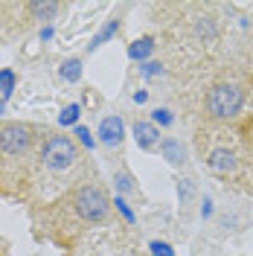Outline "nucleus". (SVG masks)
Wrapping results in <instances>:
<instances>
[{
    "label": "nucleus",
    "mask_w": 253,
    "mask_h": 256,
    "mask_svg": "<svg viewBox=\"0 0 253 256\" xmlns=\"http://www.w3.org/2000/svg\"><path fill=\"white\" fill-rule=\"evenodd\" d=\"M122 137H126V122H122V116H105V120L99 122V131H96V140H99V143L120 146Z\"/></svg>",
    "instance_id": "obj_5"
},
{
    "label": "nucleus",
    "mask_w": 253,
    "mask_h": 256,
    "mask_svg": "<svg viewBox=\"0 0 253 256\" xmlns=\"http://www.w3.org/2000/svg\"><path fill=\"white\" fill-rule=\"evenodd\" d=\"M148 250H152L154 256H174V248H172V244H169V242H158V239L148 244Z\"/></svg>",
    "instance_id": "obj_21"
},
{
    "label": "nucleus",
    "mask_w": 253,
    "mask_h": 256,
    "mask_svg": "<svg viewBox=\"0 0 253 256\" xmlns=\"http://www.w3.org/2000/svg\"><path fill=\"white\" fill-rule=\"evenodd\" d=\"M38 35H41V41H50V38H52V26H41V32H38Z\"/></svg>",
    "instance_id": "obj_24"
},
{
    "label": "nucleus",
    "mask_w": 253,
    "mask_h": 256,
    "mask_svg": "<svg viewBox=\"0 0 253 256\" xmlns=\"http://www.w3.org/2000/svg\"><path fill=\"white\" fill-rule=\"evenodd\" d=\"M152 122L158 128H169L174 122V114L169 111V108H154V111H152Z\"/></svg>",
    "instance_id": "obj_19"
},
{
    "label": "nucleus",
    "mask_w": 253,
    "mask_h": 256,
    "mask_svg": "<svg viewBox=\"0 0 253 256\" xmlns=\"http://www.w3.org/2000/svg\"><path fill=\"white\" fill-rule=\"evenodd\" d=\"M140 73L146 76V79H160V76H163V64L160 62H146L140 67Z\"/></svg>",
    "instance_id": "obj_20"
},
{
    "label": "nucleus",
    "mask_w": 253,
    "mask_h": 256,
    "mask_svg": "<svg viewBox=\"0 0 253 256\" xmlns=\"http://www.w3.org/2000/svg\"><path fill=\"white\" fill-rule=\"evenodd\" d=\"M158 148H160V154H163V160L172 163V166H180L186 160V148H184L180 140H174V137H163Z\"/></svg>",
    "instance_id": "obj_8"
},
{
    "label": "nucleus",
    "mask_w": 253,
    "mask_h": 256,
    "mask_svg": "<svg viewBox=\"0 0 253 256\" xmlns=\"http://www.w3.org/2000/svg\"><path fill=\"white\" fill-rule=\"evenodd\" d=\"M73 207L84 222H102L108 216V210H111V201L99 186H82L73 195Z\"/></svg>",
    "instance_id": "obj_3"
},
{
    "label": "nucleus",
    "mask_w": 253,
    "mask_h": 256,
    "mask_svg": "<svg viewBox=\"0 0 253 256\" xmlns=\"http://www.w3.org/2000/svg\"><path fill=\"white\" fill-rule=\"evenodd\" d=\"M15 84H18L15 70L3 67V70H0V99H9V96L15 94Z\"/></svg>",
    "instance_id": "obj_14"
},
{
    "label": "nucleus",
    "mask_w": 253,
    "mask_h": 256,
    "mask_svg": "<svg viewBox=\"0 0 253 256\" xmlns=\"http://www.w3.org/2000/svg\"><path fill=\"white\" fill-rule=\"evenodd\" d=\"M73 137H76L84 148H96V143H99V140H96V134H90V128H88V126H76V128H73Z\"/></svg>",
    "instance_id": "obj_18"
},
{
    "label": "nucleus",
    "mask_w": 253,
    "mask_h": 256,
    "mask_svg": "<svg viewBox=\"0 0 253 256\" xmlns=\"http://www.w3.org/2000/svg\"><path fill=\"white\" fill-rule=\"evenodd\" d=\"M134 140L142 152H154L160 146V128L152 120H137L134 122Z\"/></svg>",
    "instance_id": "obj_6"
},
{
    "label": "nucleus",
    "mask_w": 253,
    "mask_h": 256,
    "mask_svg": "<svg viewBox=\"0 0 253 256\" xmlns=\"http://www.w3.org/2000/svg\"><path fill=\"white\" fill-rule=\"evenodd\" d=\"M178 195H180V201H190V198H192L190 180H178Z\"/></svg>",
    "instance_id": "obj_22"
},
{
    "label": "nucleus",
    "mask_w": 253,
    "mask_h": 256,
    "mask_svg": "<svg viewBox=\"0 0 253 256\" xmlns=\"http://www.w3.org/2000/svg\"><path fill=\"white\" fill-rule=\"evenodd\" d=\"M244 105V90L233 82H222L206 94V114L212 120H233Z\"/></svg>",
    "instance_id": "obj_1"
},
{
    "label": "nucleus",
    "mask_w": 253,
    "mask_h": 256,
    "mask_svg": "<svg viewBox=\"0 0 253 256\" xmlns=\"http://www.w3.org/2000/svg\"><path fill=\"white\" fill-rule=\"evenodd\" d=\"M114 210L122 216V222H126V224H137V212L131 210V204H128L122 195H114Z\"/></svg>",
    "instance_id": "obj_16"
},
{
    "label": "nucleus",
    "mask_w": 253,
    "mask_h": 256,
    "mask_svg": "<svg viewBox=\"0 0 253 256\" xmlns=\"http://www.w3.org/2000/svg\"><path fill=\"white\" fill-rule=\"evenodd\" d=\"M62 79L64 82H79L82 79V58H67V62H62Z\"/></svg>",
    "instance_id": "obj_15"
},
{
    "label": "nucleus",
    "mask_w": 253,
    "mask_h": 256,
    "mask_svg": "<svg viewBox=\"0 0 253 256\" xmlns=\"http://www.w3.org/2000/svg\"><path fill=\"white\" fill-rule=\"evenodd\" d=\"M114 186H116V195H122V198H126V192H134V190H137L134 178L128 175V172H116V175H114Z\"/></svg>",
    "instance_id": "obj_17"
},
{
    "label": "nucleus",
    "mask_w": 253,
    "mask_h": 256,
    "mask_svg": "<svg viewBox=\"0 0 253 256\" xmlns=\"http://www.w3.org/2000/svg\"><path fill=\"white\" fill-rule=\"evenodd\" d=\"M146 99H148V90H134V102H137V105H142Z\"/></svg>",
    "instance_id": "obj_25"
},
{
    "label": "nucleus",
    "mask_w": 253,
    "mask_h": 256,
    "mask_svg": "<svg viewBox=\"0 0 253 256\" xmlns=\"http://www.w3.org/2000/svg\"><path fill=\"white\" fill-rule=\"evenodd\" d=\"M195 32H198L201 41H216V35H218V24H216V18H198Z\"/></svg>",
    "instance_id": "obj_11"
},
{
    "label": "nucleus",
    "mask_w": 253,
    "mask_h": 256,
    "mask_svg": "<svg viewBox=\"0 0 253 256\" xmlns=\"http://www.w3.org/2000/svg\"><path fill=\"white\" fill-rule=\"evenodd\" d=\"M30 12L38 20H52V18L62 12V6L58 3H30Z\"/></svg>",
    "instance_id": "obj_12"
},
{
    "label": "nucleus",
    "mask_w": 253,
    "mask_h": 256,
    "mask_svg": "<svg viewBox=\"0 0 253 256\" xmlns=\"http://www.w3.org/2000/svg\"><path fill=\"white\" fill-rule=\"evenodd\" d=\"M79 116H82V105H79V102H70V105L58 114V126L76 128V126H79Z\"/></svg>",
    "instance_id": "obj_13"
},
{
    "label": "nucleus",
    "mask_w": 253,
    "mask_h": 256,
    "mask_svg": "<svg viewBox=\"0 0 253 256\" xmlns=\"http://www.w3.org/2000/svg\"><path fill=\"white\" fill-rule=\"evenodd\" d=\"M32 140V131L30 126H20V122H6V126H0V152L3 154H20V152H26V146Z\"/></svg>",
    "instance_id": "obj_4"
},
{
    "label": "nucleus",
    "mask_w": 253,
    "mask_h": 256,
    "mask_svg": "<svg viewBox=\"0 0 253 256\" xmlns=\"http://www.w3.org/2000/svg\"><path fill=\"white\" fill-rule=\"evenodd\" d=\"M212 212H216V210H212V201L204 198V201H201V218H212Z\"/></svg>",
    "instance_id": "obj_23"
},
{
    "label": "nucleus",
    "mask_w": 253,
    "mask_h": 256,
    "mask_svg": "<svg viewBox=\"0 0 253 256\" xmlns=\"http://www.w3.org/2000/svg\"><path fill=\"white\" fill-rule=\"evenodd\" d=\"M116 32H120V20L114 18V20H108V24H105L102 30L96 32L94 38H90V44H88V47H90V50H99L102 44H108V41H111V38L116 35Z\"/></svg>",
    "instance_id": "obj_10"
},
{
    "label": "nucleus",
    "mask_w": 253,
    "mask_h": 256,
    "mask_svg": "<svg viewBox=\"0 0 253 256\" xmlns=\"http://www.w3.org/2000/svg\"><path fill=\"white\" fill-rule=\"evenodd\" d=\"M206 166H210L212 172H233V169H236V154H233L230 148H212V152L206 154Z\"/></svg>",
    "instance_id": "obj_7"
},
{
    "label": "nucleus",
    "mask_w": 253,
    "mask_h": 256,
    "mask_svg": "<svg viewBox=\"0 0 253 256\" xmlns=\"http://www.w3.org/2000/svg\"><path fill=\"white\" fill-rule=\"evenodd\" d=\"M152 52H154V38H152V35H142V38H137V41L128 47V58H131V62H142L146 64Z\"/></svg>",
    "instance_id": "obj_9"
},
{
    "label": "nucleus",
    "mask_w": 253,
    "mask_h": 256,
    "mask_svg": "<svg viewBox=\"0 0 253 256\" xmlns=\"http://www.w3.org/2000/svg\"><path fill=\"white\" fill-rule=\"evenodd\" d=\"M41 160L52 172H64V169H70L79 160V146L67 134H50L44 140V146H41Z\"/></svg>",
    "instance_id": "obj_2"
},
{
    "label": "nucleus",
    "mask_w": 253,
    "mask_h": 256,
    "mask_svg": "<svg viewBox=\"0 0 253 256\" xmlns=\"http://www.w3.org/2000/svg\"><path fill=\"white\" fill-rule=\"evenodd\" d=\"M0 114H6V99H0Z\"/></svg>",
    "instance_id": "obj_26"
}]
</instances>
